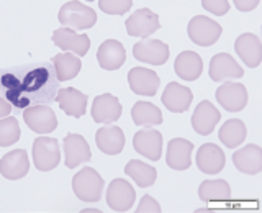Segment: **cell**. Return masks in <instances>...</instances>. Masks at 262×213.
Wrapping results in <instances>:
<instances>
[{
  "instance_id": "1",
  "label": "cell",
  "mask_w": 262,
  "mask_h": 213,
  "mask_svg": "<svg viewBox=\"0 0 262 213\" xmlns=\"http://www.w3.org/2000/svg\"><path fill=\"white\" fill-rule=\"evenodd\" d=\"M103 187H105L103 179L94 167L89 166L82 167L72 177V190L80 202H89V203L100 202Z\"/></svg>"
},
{
  "instance_id": "2",
  "label": "cell",
  "mask_w": 262,
  "mask_h": 213,
  "mask_svg": "<svg viewBox=\"0 0 262 213\" xmlns=\"http://www.w3.org/2000/svg\"><path fill=\"white\" fill-rule=\"evenodd\" d=\"M57 20L62 25V28L68 30H89L97 23V13L92 7H89L77 0L66 2L57 13Z\"/></svg>"
},
{
  "instance_id": "3",
  "label": "cell",
  "mask_w": 262,
  "mask_h": 213,
  "mask_svg": "<svg viewBox=\"0 0 262 213\" xmlns=\"http://www.w3.org/2000/svg\"><path fill=\"white\" fill-rule=\"evenodd\" d=\"M61 161L59 141L51 136H38L33 141V162L41 172H49L57 167Z\"/></svg>"
},
{
  "instance_id": "4",
  "label": "cell",
  "mask_w": 262,
  "mask_h": 213,
  "mask_svg": "<svg viewBox=\"0 0 262 213\" xmlns=\"http://www.w3.org/2000/svg\"><path fill=\"white\" fill-rule=\"evenodd\" d=\"M187 33H188V38L192 39V43L208 48V46H213L220 39L223 28H221V25L218 22L208 18V16L196 15L188 22Z\"/></svg>"
},
{
  "instance_id": "5",
  "label": "cell",
  "mask_w": 262,
  "mask_h": 213,
  "mask_svg": "<svg viewBox=\"0 0 262 213\" xmlns=\"http://www.w3.org/2000/svg\"><path fill=\"white\" fill-rule=\"evenodd\" d=\"M23 120L27 126L38 135L53 133L57 128V117L48 105H33L23 110Z\"/></svg>"
},
{
  "instance_id": "6",
  "label": "cell",
  "mask_w": 262,
  "mask_h": 213,
  "mask_svg": "<svg viewBox=\"0 0 262 213\" xmlns=\"http://www.w3.org/2000/svg\"><path fill=\"white\" fill-rule=\"evenodd\" d=\"M126 33L129 36H139L146 39L161 28V22L158 13H154L151 8H138L135 13H131L125 22Z\"/></svg>"
},
{
  "instance_id": "7",
  "label": "cell",
  "mask_w": 262,
  "mask_h": 213,
  "mask_svg": "<svg viewBox=\"0 0 262 213\" xmlns=\"http://www.w3.org/2000/svg\"><path fill=\"white\" fill-rule=\"evenodd\" d=\"M136 190L126 179H113L106 188V205L113 211H128L133 208Z\"/></svg>"
},
{
  "instance_id": "8",
  "label": "cell",
  "mask_w": 262,
  "mask_h": 213,
  "mask_svg": "<svg viewBox=\"0 0 262 213\" xmlns=\"http://www.w3.org/2000/svg\"><path fill=\"white\" fill-rule=\"evenodd\" d=\"M170 49L169 45L161 39H141L133 46V56L138 61L152 64V66H162L169 59Z\"/></svg>"
},
{
  "instance_id": "9",
  "label": "cell",
  "mask_w": 262,
  "mask_h": 213,
  "mask_svg": "<svg viewBox=\"0 0 262 213\" xmlns=\"http://www.w3.org/2000/svg\"><path fill=\"white\" fill-rule=\"evenodd\" d=\"M216 100L226 112H241L248 105V90L239 82H225L216 89Z\"/></svg>"
},
{
  "instance_id": "10",
  "label": "cell",
  "mask_w": 262,
  "mask_h": 213,
  "mask_svg": "<svg viewBox=\"0 0 262 213\" xmlns=\"http://www.w3.org/2000/svg\"><path fill=\"white\" fill-rule=\"evenodd\" d=\"M133 146L149 161H159L162 156V133L154 128H143L135 133Z\"/></svg>"
},
{
  "instance_id": "11",
  "label": "cell",
  "mask_w": 262,
  "mask_h": 213,
  "mask_svg": "<svg viewBox=\"0 0 262 213\" xmlns=\"http://www.w3.org/2000/svg\"><path fill=\"white\" fill-rule=\"evenodd\" d=\"M210 79L213 82H223L231 79H239L244 76V71L236 59L228 53H218L210 59L208 68Z\"/></svg>"
},
{
  "instance_id": "12",
  "label": "cell",
  "mask_w": 262,
  "mask_h": 213,
  "mask_svg": "<svg viewBox=\"0 0 262 213\" xmlns=\"http://www.w3.org/2000/svg\"><path fill=\"white\" fill-rule=\"evenodd\" d=\"M53 43L64 53H72L77 57L85 56L90 49V38L85 33H77L68 28H59L53 33Z\"/></svg>"
},
{
  "instance_id": "13",
  "label": "cell",
  "mask_w": 262,
  "mask_h": 213,
  "mask_svg": "<svg viewBox=\"0 0 262 213\" xmlns=\"http://www.w3.org/2000/svg\"><path fill=\"white\" fill-rule=\"evenodd\" d=\"M221 120V113L210 100H202L192 113V128L196 135L208 136L213 133L216 123Z\"/></svg>"
},
{
  "instance_id": "14",
  "label": "cell",
  "mask_w": 262,
  "mask_h": 213,
  "mask_svg": "<svg viewBox=\"0 0 262 213\" xmlns=\"http://www.w3.org/2000/svg\"><path fill=\"white\" fill-rule=\"evenodd\" d=\"M128 84L136 95L154 97L158 94V89L161 86V79L158 76V72L152 69L133 68L128 72Z\"/></svg>"
},
{
  "instance_id": "15",
  "label": "cell",
  "mask_w": 262,
  "mask_h": 213,
  "mask_svg": "<svg viewBox=\"0 0 262 213\" xmlns=\"http://www.w3.org/2000/svg\"><path fill=\"white\" fill-rule=\"evenodd\" d=\"M92 159L89 143L85 138L77 133H69L64 138V164L68 169H76L79 164Z\"/></svg>"
},
{
  "instance_id": "16",
  "label": "cell",
  "mask_w": 262,
  "mask_h": 213,
  "mask_svg": "<svg viewBox=\"0 0 262 213\" xmlns=\"http://www.w3.org/2000/svg\"><path fill=\"white\" fill-rule=\"evenodd\" d=\"M123 113V106L118 100V97L112 94L97 95L92 102V120L95 123H103L110 125L113 121H118Z\"/></svg>"
},
{
  "instance_id": "17",
  "label": "cell",
  "mask_w": 262,
  "mask_h": 213,
  "mask_svg": "<svg viewBox=\"0 0 262 213\" xmlns=\"http://www.w3.org/2000/svg\"><path fill=\"white\" fill-rule=\"evenodd\" d=\"M196 167L203 174H220L226 166V156L215 143H205L196 151Z\"/></svg>"
},
{
  "instance_id": "18",
  "label": "cell",
  "mask_w": 262,
  "mask_h": 213,
  "mask_svg": "<svg viewBox=\"0 0 262 213\" xmlns=\"http://www.w3.org/2000/svg\"><path fill=\"white\" fill-rule=\"evenodd\" d=\"M234 167L248 176H256L262 171V147L249 143L233 153Z\"/></svg>"
},
{
  "instance_id": "19",
  "label": "cell",
  "mask_w": 262,
  "mask_h": 213,
  "mask_svg": "<svg viewBox=\"0 0 262 213\" xmlns=\"http://www.w3.org/2000/svg\"><path fill=\"white\" fill-rule=\"evenodd\" d=\"M234 51L248 68L254 69L262 62V43L254 33H243L234 41Z\"/></svg>"
},
{
  "instance_id": "20",
  "label": "cell",
  "mask_w": 262,
  "mask_h": 213,
  "mask_svg": "<svg viewBox=\"0 0 262 213\" xmlns=\"http://www.w3.org/2000/svg\"><path fill=\"white\" fill-rule=\"evenodd\" d=\"M161 100L169 112L185 113L193 100V95H192V90L188 87L179 84V82H169L166 89H164Z\"/></svg>"
},
{
  "instance_id": "21",
  "label": "cell",
  "mask_w": 262,
  "mask_h": 213,
  "mask_svg": "<svg viewBox=\"0 0 262 213\" xmlns=\"http://www.w3.org/2000/svg\"><path fill=\"white\" fill-rule=\"evenodd\" d=\"M193 144L185 138H174L167 144L166 162L174 171H187L192 166Z\"/></svg>"
},
{
  "instance_id": "22",
  "label": "cell",
  "mask_w": 262,
  "mask_h": 213,
  "mask_svg": "<svg viewBox=\"0 0 262 213\" xmlns=\"http://www.w3.org/2000/svg\"><path fill=\"white\" fill-rule=\"evenodd\" d=\"M87 95L80 90L74 89V87H66L59 89L56 94V102L59 105V109L74 118H80L85 115L87 110Z\"/></svg>"
},
{
  "instance_id": "23",
  "label": "cell",
  "mask_w": 262,
  "mask_h": 213,
  "mask_svg": "<svg viewBox=\"0 0 262 213\" xmlns=\"http://www.w3.org/2000/svg\"><path fill=\"white\" fill-rule=\"evenodd\" d=\"M97 61L105 71H117L126 61V49L118 39H105L98 46Z\"/></svg>"
},
{
  "instance_id": "24",
  "label": "cell",
  "mask_w": 262,
  "mask_h": 213,
  "mask_svg": "<svg viewBox=\"0 0 262 213\" xmlns=\"http://www.w3.org/2000/svg\"><path fill=\"white\" fill-rule=\"evenodd\" d=\"M30 171V159L28 153L25 150H13L7 153L0 159V174L8 180L23 179Z\"/></svg>"
},
{
  "instance_id": "25",
  "label": "cell",
  "mask_w": 262,
  "mask_h": 213,
  "mask_svg": "<svg viewBox=\"0 0 262 213\" xmlns=\"http://www.w3.org/2000/svg\"><path fill=\"white\" fill-rule=\"evenodd\" d=\"M125 133L120 126L108 125V126H102L97 130L95 133V143L97 147L102 153L108 154V156H117L123 151L125 147Z\"/></svg>"
},
{
  "instance_id": "26",
  "label": "cell",
  "mask_w": 262,
  "mask_h": 213,
  "mask_svg": "<svg viewBox=\"0 0 262 213\" xmlns=\"http://www.w3.org/2000/svg\"><path fill=\"white\" fill-rule=\"evenodd\" d=\"M176 74L187 82L196 80L202 76L203 71V61L199 53L195 51H182L174 61Z\"/></svg>"
},
{
  "instance_id": "27",
  "label": "cell",
  "mask_w": 262,
  "mask_h": 213,
  "mask_svg": "<svg viewBox=\"0 0 262 213\" xmlns=\"http://www.w3.org/2000/svg\"><path fill=\"white\" fill-rule=\"evenodd\" d=\"M131 118H133L135 125L144 128H152L156 125H161L164 121L161 109H158L154 103L144 100H139L133 105V109H131Z\"/></svg>"
},
{
  "instance_id": "28",
  "label": "cell",
  "mask_w": 262,
  "mask_h": 213,
  "mask_svg": "<svg viewBox=\"0 0 262 213\" xmlns=\"http://www.w3.org/2000/svg\"><path fill=\"white\" fill-rule=\"evenodd\" d=\"M199 199L202 202H223L231 199V187L225 179L203 180L199 187Z\"/></svg>"
},
{
  "instance_id": "29",
  "label": "cell",
  "mask_w": 262,
  "mask_h": 213,
  "mask_svg": "<svg viewBox=\"0 0 262 213\" xmlns=\"http://www.w3.org/2000/svg\"><path fill=\"white\" fill-rule=\"evenodd\" d=\"M246 133H248V130H246V125L243 120L229 118L223 123V126L220 128L218 138L226 147L234 150V147L243 144V141L246 139Z\"/></svg>"
},
{
  "instance_id": "30",
  "label": "cell",
  "mask_w": 262,
  "mask_h": 213,
  "mask_svg": "<svg viewBox=\"0 0 262 213\" xmlns=\"http://www.w3.org/2000/svg\"><path fill=\"white\" fill-rule=\"evenodd\" d=\"M53 64L56 68V76L59 82L74 79L76 76H79V72L82 69L80 57H77L72 53H59L53 56Z\"/></svg>"
},
{
  "instance_id": "31",
  "label": "cell",
  "mask_w": 262,
  "mask_h": 213,
  "mask_svg": "<svg viewBox=\"0 0 262 213\" xmlns=\"http://www.w3.org/2000/svg\"><path fill=\"white\" fill-rule=\"evenodd\" d=\"M125 174L131 177L136 182L138 187L146 188L154 185L156 179H158V171H156L149 164H144L143 161L131 159L125 166Z\"/></svg>"
},
{
  "instance_id": "32",
  "label": "cell",
  "mask_w": 262,
  "mask_h": 213,
  "mask_svg": "<svg viewBox=\"0 0 262 213\" xmlns=\"http://www.w3.org/2000/svg\"><path fill=\"white\" fill-rule=\"evenodd\" d=\"M20 125L16 118L7 117L0 120V147H8L20 139Z\"/></svg>"
},
{
  "instance_id": "33",
  "label": "cell",
  "mask_w": 262,
  "mask_h": 213,
  "mask_svg": "<svg viewBox=\"0 0 262 213\" xmlns=\"http://www.w3.org/2000/svg\"><path fill=\"white\" fill-rule=\"evenodd\" d=\"M98 7L108 15H125L133 7V0H100Z\"/></svg>"
},
{
  "instance_id": "34",
  "label": "cell",
  "mask_w": 262,
  "mask_h": 213,
  "mask_svg": "<svg viewBox=\"0 0 262 213\" xmlns=\"http://www.w3.org/2000/svg\"><path fill=\"white\" fill-rule=\"evenodd\" d=\"M162 208L158 200H154V197L149 194H144L141 202H139L136 213H161Z\"/></svg>"
},
{
  "instance_id": "35",
  "label": "cell",
  "mask_w": 262,
  "mask_h": 213,
  "mask_svg": "<svg viewBox=\"0 0 262 213\" xmlns=\"http://www.w3.org/2000/svg\"><path fill=\"white\" fill-rule=\"evenodd\" d=\"M202 7L205 10H208L213 15H225L229 10V2L228 0H202Z\"/></svg>"
},
{
  "instance_id": "36",
  "label": "cell",
  "mask_w": 262,
  "mask_h": 213,
  "mask_svg": "<svg viewBox=\"0 0 262 213\" xmlns=\"http://www.w3.org/2000/svg\"><path fill=\"white\" fill-rule=\"evenodd\" d=\"M234 7L241 12H251L254 8H257L260 0H234Z\"/></svg>"
},
{
  "instance_id": "37",
  "label": "cell",
  "mask_w": 262,
  "mask_h": 213,
  "mask_svg": "<svg viewBox=\"0 0 262 213\" xmlns=\"http://www.w3.org/2000/svg\"><path fill=\"white\" fill-rule=\"evenodd\" d=\"M10 112H12V105L8 103L5 98H2L0 97V120L2 118H7L8 115H10Z\"/></svg>"
},
{
  "instance_id": "38",
  "label": "cell",
  "mask_w": 262,
  "mask_h": 213,
  "mask_svg": "<svg viewBox=\"0 0 262 213\" xmlns=\"http://www.w3.org/2000/svg\"><path fill=\"white\" fill-rule=\"evenodd\" d=\"M80 213H102L98 208H84V210H80Z\"/></svg>"
}]
</instances>
